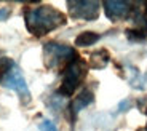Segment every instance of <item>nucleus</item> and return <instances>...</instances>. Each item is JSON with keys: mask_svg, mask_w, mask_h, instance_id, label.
<instances>
[{"mask_svg": "<svg viewBox=\"0 0 147 131\" xmlns=\"http://www.w3.org/2000/svg\"><path fill=\"white\" fill-rule=\"evenodd\" d=\"M101 3L94 0H70L67 2V10L69 15L74 19H82V21H94L99 16Z\"/></svg>", "mask_w": 147, "mask_h": 131, "instance_id": "39448f33", "label": "nucleus"}, {"mask_svg": "<svg viewBox=\"0 0 147 131\" xmlns=\"http://www.w3.org/2000/svg\"><path fill=\"white\" fill-rule=\"evenodd\" d=\"M86 72H88V64L82 58L77 56L74 61H70L64 67L63 80H61V86H59V95L72 96L80 88V85L83 83Z\"/></svg>", "mask_w": 147, "mask_h": 131, "instance_id": "f03ea898", "label": "nucleus"}, {"mask_svg": "<svg viewBox=\"0 0 147 131\" xmlns=\"http://www.w3.org/2000/svg\"><path fill=\"white\" fill-rule=\"evenodd\" d=\"M38 130L40 131H58V128H56V125L51 120H43L38 125Z\"/></svg>", "mask_w": 147, "mask_h": 131, "instance_id": "f8f14e48", "label": "nucleus"}, {"mask_svg": "<svg viewBox=\"0 0 147 131\" xmlns=\"http://www.w3.org/2000/svg\"><path fill=\"white\" fill-rule=\"evenodd\" d=\"M15 64H16V62L13 61L11 58H8V56H5V55H2V53H0V80L7 75L8 70H10Z\"/></svg>", "mask_w": 147, "mask_h": 131, "instance_id": "9d476101", "label": "nucleus"}, {"mask_svg": "<svg viewBox=\"0 0 147 131\" xmlns=\"http://www.w3.org/2000/svg\"><path fill=\"white\" fill-rule=\"evenodd\" d=\"M109 59H110L109 51L104 50V48H101V50H96L90 55L88 66L93 67V69H104V67L107 66V62H109Z\"/></svg>", "mask_w": 147, "mask_h": 131, "instance_id": "6e6552de", "label": "nucleus"}, {"mask_svg": "<svg viewBox=\"0 0 147 131\" xmlns=\"http://www.w3.org/2000/svg\"><path fill=\"white\" fill-rule=\"evenodd\" d=\"M136 131H147L146 128H139V130H136Z\"/></svg>", "mask_w": 147, "mask_h": 131, "instance_id": "2eb2a0df", "label": "nucleus"}, {"mask_svg": "<svg viewBox=\"0 0 147 131\" xmlns=\"http://www.w3.org/2000/svg\"><path fill=\"white\" fill-rule=\"evenodd\" d=\"M93 101H94V93H93L90 88L82 90L80 95H78L77 98L70 102V113L75 117L78 112H80V110H83L85 107H88L90 104H93Z\"/></svg>", "mask_w": 147, "mask_h": 131, "instance_id": "0eeeda50", "label": "nucleus"}, {"mask_svg": "<svg viewBox=\"0 0 147 131\" xmlns=\"http://www.w3.org/2000/svg\"><path fill=\"white\" fill-rule=\"evenodd\" d=\"M77 53L69 45L48 42L43 45V62L48 69H58L61 66L66 67L70 61L77 58Z\"/></svg>", "mask_w": 147, "mask_h": 131, "instance_id": "7ed1b4c3", "label": "nucleus"}, {"mask_svg": "<svg viewBox=\"0 0 147 131\" xmlns=\"http://www.w3.org/2000/svg\"><path fill=\"white\" fill-rule=\"evenodd\" d=\"M126 37H128L129 40H134V42H141L146 38V30H141V29H126Z\"/></svg>", "mask_w": 147, "mask_h": 131, "instance_id": "9b49d317", "label": "nucleus"}, {"mask_svg": "<svg viewBox=\"0 0 147 131\" xmlns=\"http://www.w3.org/2000/svg\"><path fill=\"white\" fill-rule=\"evenodd\" d=\"M99 38H101L99 34L91 32V30H86V32H82L80 35H77V38H75V45H77V47H82V48L93 47L94 43L99 42Z\"/></svg>", "mask_w": 147, "mask_h": 131, "instance_id": "1a4fd4ad", "label": "nucleus"}, {"mask_svg": "<svg viewBox=\"0 0 147 131\" xmlns=\"http://www.w3.org/2000/svg\"><path fill=\"white\" fill-rule=\"evenodd\" d=\"M24 21H26L27 30L38 38L64 26L67 18L64 13L50 5H37L24 10Z\"/></svg>", "mask_w": 147, "mask_h": 131, "instance_id": "f257e3e1", "label": "nucleus"}, {"mask_svg": "<svg viewBox=\"0 0 147 131\" xmlns=\"http://www.w3.org/2000/svg\"><path fill=\"white\" fill-rule=\"evenodd\" d=\"M146 130H147V128H146Z\"/></svg>", "mask_w": 147, "mask_h": 131, "instance_id": "dca6fc26", "label": "nucleus"}, {"mask_svg": "<svg viewBox=\"0 0 147 131\" xmlns=\"http://www.w3.org/2000/svg\"><path fill=\"white\" fill-rule=\"evenodd\" d=\"M129 106H131V104H129L128 101H125V102H121L120 106H118V110H126V109H129Z\"/></svg>", "mask_w": 147, "mask_h": 131, "instance_id": "4468645a", "label": "nucleus"}, {"mask_svg": "<svg viewBox=\"0 0 147 131\" xmlns=\"http://www.w3.org/2000/svg\"><path fill=\"white\" fill-rule=\"evenodd\" d=\"M102 7H104L106 16L112 22L123 21V19H126L131 15V11H133L131 2H123V0H107V2L102 3Z\"/></svg>", "mask_w": 147, "mask_h": 131, "instance_id": "423d86ee", "label": "nucleus"}, {"mask_svg": "<svg viewBox=\"0 0 147 131\" xmlns=\"http://www.w3.org/2000/svg\"><path fill=\"white\" fill-rule=\"evenodd\" d=\"M0 83L3 85L8 90H13L19 98L22 99V102H29L30 101V91L27 86V82L22 75V70L19 69V66L15 64L8 70V74L0 80Z\"/></svg>", "mask_w": 147, "mask_h": 131, "instance_id": "20e7f679", "label": "nucleus"}, {"mask_svg": "<svg viewBox=\"0 0 147 131\" xmlns=\"http://www.w3.org/2000/svg\"><path fill=\"white\" fill-rule=\"evenodd\" d=\"M8 16H10V10L8 8H2L0 10V21H5Z\"/></svg>", "mask_w": 147, "mask_h": 131, "instance_id": "ddd939ff", "label": "nucleus"}]
</instances>
